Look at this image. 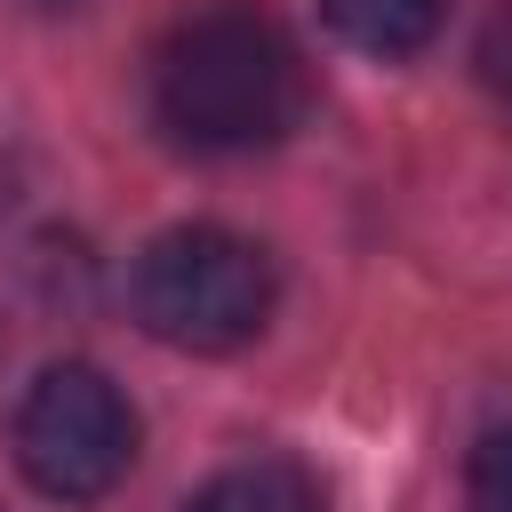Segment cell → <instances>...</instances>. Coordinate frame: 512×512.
<instances>
[{
  "label": "cell",
  "instance_id": "6",
  "mask_svg": "<svg viewBox=\"0 0 512 512\" xmlns=\"http://www.w3.org/2000/svg\"><path fill=\"white\" fill-rule=\"evenodd\" d=\"M464 512H512V424L472 448V464H464Z\"/></svg>",
  "mask_w": 512,
  "mask_h": 512
},
{
  "label": "cell",
  "instance_id": "1",
  "mask_svg": "<svg viewBox=\"0 0 512 512\" xmlns=\"http://www.w3.org/2000/svg\"><path fill=\"white\" fill-rule=\"evenodd\" d=\"M152 112L192 152L280 144L304 120V56L264 8L208 0L152 48Z\"/></svg>",
  "mask_w": 512,
  "mask_h": 512
},
{
  "label": "cell",
  "instance_id": "2",
  "mask_svg": "<svg viewBox=\"0 0 512 512\" xmlns=\"http://www.w3.org/2000/svg\"><path fill=\"white\" fill-rule=\"evenodd\" d=\"M136 312L176 352H240L272 320V264L224 224H176L136 256Z\"/></svg>",
  "mask_w": 512,
  "mask_h": 512
},
{
  "label": "cell",
  "instance_id": "4",
  "mask_svg": "<svg viewBox=\"0 0 512 512\" xmlns=\"http://www.w3.org/2000/svg\"><path fill=\"white\" fill-rule=\"evenodd\" d=\"M320 16H328L336 40H352L360 56H416V48L440 32L448 0H320Z\"/></svg>",
  "mask_w": 512,
  "mask_h": 512
},
{
  "label": "cell",
  "instance_id": "7",
  "mask_svg": "<svg viewBox=\"0 0 512 512\" xmlns=\"http://www.w3.org/2000/svg\"><path fill=\"white\" fill-rule=\"evenodd\" d=\"M480 80L512 104V0H496V16H488V32H480Z\"/></svg>",
  "mask_w": 512,
  "mask_h": 512
},
{
  "label": "cell",
  "instance_id": "5",
  "mask_svg": "<svg viewBox=\"0 0 512 512\" xmlns=\"http://www.w3.org/2000/svg\"><path fill=\"white\" fill-rule=\"evenodd\" d=\"M184 512H320V488L288 456H248V464L216 472Z\"/></svg>",
  "mask_w": 512,
  "mask_h": 512
},
{
  "label": "cell",
  "instance_id": "3",
  "mask_svg": "<svg viewBox=\"0 0 512 512\" xmlns=\"http://www.w3.org/2000/svg\"><path fill=\"white\" fill-rule=\"evenodd\" d=\"M16 464L32 472L40 496H64V504L120 488V472L136 464V416L120 384L88 360L40 368V384L16 408Z\"/></svg>",
  "mask_w": 512,
  "mask_h": 512
}]
</instances>
